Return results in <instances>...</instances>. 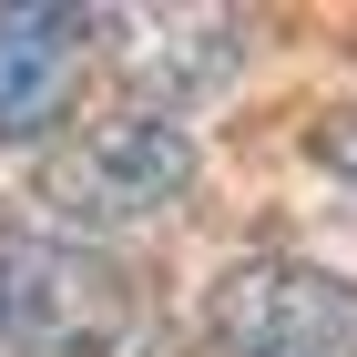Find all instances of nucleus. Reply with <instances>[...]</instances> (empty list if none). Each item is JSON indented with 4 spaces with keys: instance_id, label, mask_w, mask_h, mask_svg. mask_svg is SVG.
I'll return each mask as SVG.
<instances>
[{
    "instance_id": "f03ea898",
    "label": "nucleus",
    "mask_w": 357,
    "mask_h": 357,
    "mask_svg": "<svg viewBox=\"0 0 357 357\" xmlns=\"http://www.w3.org/2000/svg\"><path fill=\"white\" fill-rule=\"evenodd\" d=\"M215 357H357V275L317 255H235L204 286Z\"/></svg>"
},
{
    "instance_id": "f257e3e1",
    "label": "nucleus",
    "mask_w": 357,
    "mask_h": 357,
    "mask_svg": "<svg viewBox=\"0 0 357 357\" xmlns=\"http://www.w3.org/2000/svg\"><path fill=\"white\" fill-rule=\"evenodd\" d=\"M194 174H204V153H194V133L174 123L164 102H123V112H92L72 143H52L41 153V215H52V235H123V225H153L174 215L194 194Z\"/></svg>"
},
{
    "instance_id": "7ed1b4c3",
    "label": "nucleus",
    "mask_w": 357,
    "mask_h": 357,
    "mask_svg": "<svg viewBox=\"0 0 357 357\" xmlns=\"http://www.w3.org/2000/svg\"><path fill=\"white\" fill-rule=\"evenodd\" d=\"M133 327L123 266L72 235H0V357H102Z\"/></svg>"
},
{
    "instance_id": "39448f33",
    "label": "nucleus",
    "mask_w": 357,
    "mask_h": 357,
    "mask_svg": "<svg viewBox=\"0 0 357 357\" xmlns=\"http://www.w3.org/2000/svg\"><path fill=\"white\" fill-rule=\"evenodd\" d=\"M112 31H133L123 41V72H133V92H164L174 123H184L194 92L235 82V61H245V21L235 10H133V21H112Z\"/></svg>"
},
{
    "instance_id": "423d86ee",
    "label": "nucleus",
    "mask_w": 357,
    "mask_h": 357,
    "mask_svg": "<svg viewBox=\"0 0 357 357\" xmlns=\"http://www.w3.org/2000/svg\"><path fill=\"white\" fill-rule=\"evenodd\" d=\"M317 153H327L337 174H357V112H347V123H327V133H317Z\"/></svg>"
},
{
    "instance_id": "20e7f679",
    "label": "nucleus",
    "mask_w": 357,
    "mask_h": 357,
    "mask_svg": "<svg viewBox=\"0 0 357 357\" xmlns=\"http://www.w3.org/2000/svg\"><path fill=\"white\" fill-rule=\"evenodd\" d=\"M92 31H112L102 10H72V0H10L0 10V143H41L72 102L92 61Z\"/></svg>"
}]
</instances>
